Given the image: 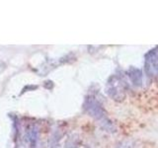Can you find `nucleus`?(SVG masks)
<instances>
[{
    "mask_svg": "<svg viewBox=\"0 0 158 148\" xmlns=\"http://www.w3.org/2000/svg\"><path fill=\"white\" fill-rule=\"evenodd\" d=\"M83 108L88 115L92 117L93 118H95L105 130H107L109 132L116 131L115 125H114L113 121L108 117L107 113L101 106V104L99 103L94 97H92V96L86 97L85 101H84V104H83Z\"/></svg>",
    "mask_w": 158,
    "mask_h": 148,
    "instance_id": "obj_1",
    "label": "nucleus"
},
{
    "mask_svg": "<svg viewBox=\"0 0 158 148\" xmlns=\"http://www.w3.org/2000/svg\"><path fill=\"white\" fill-rule=\"evenodd\" d=\"M106 93L115 101H122L126 97L125 82L118 75H113L107 82Z\"/></svg>",
    "mask_w": 158,
    "mask_h": 148,
    "instance_id": "obj_2",
    "label": "nucleus"
},
{
    "mask_svg": "<svg viewBox=\"0 0 158 148\" xmlns=\"http://www.w3.org/2000/svg\"><path fill=\"white\" fill-rule=\"evenodd\" d=\"M145 69L148 75L158 76V47L152 48L146 53Z\"/></svg>",
    "mask_w": 158,
    "mask_h": 148,
    "instance_id": "obj_3",
    "label": "nucleus"
},
{
    "mask_svg": "<svg viewBox=\"0 0 158 148\" xmlns=\"http://www.w3.org/2000/svg\"><path fill=\"white\" fill-rule=\"evenodd\" d=\"M26 137H27V141H28V144L30 145V147L36 148L38 140H39V128L35 125H30L27 128Z\"/></svg>",
    "mask_w": 158,
    "mask_h": 148,
    "instance_id": "obj_4",
    "label": "nucleus"
},
{
    "mask_svg": "<svg viewBox=\"0 0 158 148\" xmlns=\"http://www.w3.org/2000/svg\"><path fill=\"white\" fill-rule=\"evenodd\" d=\"M127 75L133 85L140 86L142 83V72L140 69L131 67L127 70Z\"/></svg>",
    "mask_w": 158,
    "mask_h": 148,
    "instance_id": "obj_5",
    "label": "nucleus"
}]
</instances>
